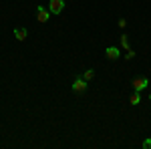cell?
<instances>
[{
	"mask_svg": "<svg viewBox=\"0 0 151 149\" xmlns=\"http://www.w3.org/2000/svg\"><path fill=\"white\" fill-rule=\"evenodd\" d=\"M121 45H123V48H127V50H129V36L127 35L121 36Z\"/></svg>",
	"mask_w": 151,
	"mask_h": 149,
	"instance_id": "9c48e42d",
	"label": "cell"
},
{
	"mask_svg": "<svg viewBox=\"0 0 151 149\" xmlns=\"http://www.w3.org/2000/svg\"><path fill=\"white\" fill-rule=\"evenodd\" d=\"M129 103H131V105H139V103H141L139 91H135V93H133V95H131V99H129Z\"/></svg>",
	"mask_w": 151,
	"mask_h": 149,
	"instance_id": "52a82bcc",
	"label": "cell"
},
{
	"mask_svg": "<svg viewBox=\"0 0 151 149\" xmlns=\"http://www.w3.org/2000/svg\"><path fill=\"white\" fill-rule=\"evenodd\" d=\"M36 18H38V22H48V18H50V10L42 8V6H38V8H36Z\"/></svg>",
	"mask_w": 151,
	"mask_h": 149,
	"instance_id": "3957f363",
	"label": "cell"
},
{
	"mask_svg": "<svg viewBox=\"0 0 151 149\" xmlns=\"http://www.w3.org/2000/svg\"><path fill=\"white\" fill-rule=\"evenodd\" d=\"M26 35H28L26 28H14V38H16V40H24Z\"/></svg>",
	"mask_w": 151,
	"mask_h": 149,
	"instance_id": "8992f818",
	"label": "cell"
},
{
	"mask_svg": "<svg viewBox=\"0 0 151 149\" xmlns=\"http://www.w3.org/2000/svg\"><path fill=\"white\" fill-rule=\"evenodd\" d=\"M143 147H145V149L151 147V139H145V141H143Z\"/></svg>",
	"mask_w": 151,
	"mask_h": 149,
	"instance_id": "8fae6325",
	"label": "cell"
},
{
	"mask_svg": "<svg viewBox=\"0 0 151 149\" xmlns=\"http://www.w3.org/2000/svg\"><path fill=\"white\" fill-rule=\"evenodd\" d=\"M75 93H85L87 91V81L83 79V77H79V79L73 81V87H70Z\"/></svg>",
	"mask_w": 151,
	"mask_h": 149,
	"instance_id": "7a4b0ae2",
	"label": "cell"
},
{
	"mask_svg": "<svg viewBox=\"0 0 151 149\" xmlns=\"http://www.w3.org/2000/svg\"><path fill=\"white\" fill-rule=\"evenodd\" d=\"M135 57V53H133V50H131V48H129L127 50V55H125V58H127V60H131V58Z\"/></svg>",
	"mask_w": 151,
	"mask_h": 149,
	"instance_id": "30bf717a",
	"label": "cell"
},
{
	"mask_svg": "<svg viewBox=\"0 0 151 149\" xmlns=\"http://www.w3.org/2000/svg\"><path fill=\"white\" fill-rule=\"evenodd\" d=\"M48 10L50 14H60L65 10V0H48Z\"/></svg>",
	"mask_w": 151,
	"mask_h": 149,
	"instance_id": "6da1fadb",
	"label": "cell"
},
{
	"mask_svg": "<svg viewBox=\"0 0 151 149\" xmlns=\"http://www.w3.org/2000/svg\"><path fill=\"white\" fill-rule=\"evenodd\" d=\"M93 77H95V71H91V69H87L85 73H83V79L87 81V83H89V81L93 79Z\"/></svg>",
	"mask_w": 151,
	"mask_h": 149,
	"instance_id": "ba28073f",
	"label": "cell"
},
{
	"mask_svg": "<svg viewBox=\"0 0 151 149\" xmlns=\"http://www.w3.org/2000/svg\"><path fill=\"white\" fill-rule=\"evenodd\" d=\"M147 85H149L147 77H137V79H133V89H135V91H143Z\"/></svg>",
	"mask_w": 151,
	"mask_h": 149,
	"instance_id": "277c9868",
	"label": "cell"
},
{
	"mask_svg": "<svg viewBox=\"0 0 151 149\" xmlns=\"http://www.w3.org/2000/svg\"><path fill=\"white\" fill-rule=\"evenodd\" d=\"M105 55H107V58H111V60H117L121 53H119V48H115V46H109V48L105 50Z\"/></svg>",
	"mask_w": 151,
	"mask_h": 149,
	"instance_id": "5b68a950",
	"label": "cell"
},
{
	"mask_svg": "<svg viewBox=\"0 0 151 149\" xmlns=\"http://www.w3.org/2000/svg\"><path fill=\"white\" fill-rule=\"evenodd\" d=\"M149 99H151V97H149Z\"/></svg>",
	"mask_w": 151,
	"mask_h": 149,
	"instance_id": "7c38bea8",
	"label": "cell"
}]
</instances>
